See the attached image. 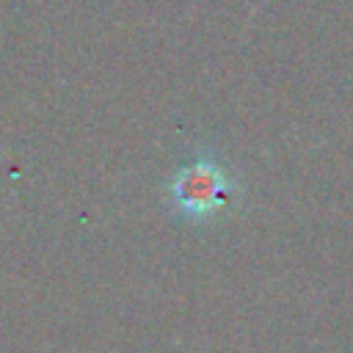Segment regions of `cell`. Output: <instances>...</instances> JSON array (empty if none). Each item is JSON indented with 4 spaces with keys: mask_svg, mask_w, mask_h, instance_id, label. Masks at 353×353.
I'll return each mask as SVG.
<instances>
[{
    "mask_svg": "<svg viewBox=\"0 0 353 353\" xmlns=\"http://www.w3.org/2000/svg\"><path fill=\"white\" fill-rule=\"evenodd\" d=\"M229 190L232 188L223 168L212 160H193L171 182V196L176 207L190 218L215 215L229 201Z\"/></svg>",
    "mask_w": 353,
    "mask_h": 353,
    "instance_id": "obj_1",
    "label": "cell"
}]
</instances>
